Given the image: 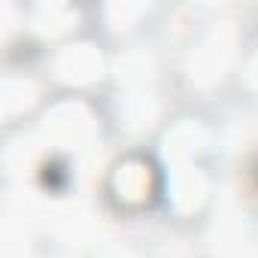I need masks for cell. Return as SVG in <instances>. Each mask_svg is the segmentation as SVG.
<instances>
[{
  "instance_id": "1",
  "label": "cell",
  "mask_w": 258,
  "mask_h": 258,
  "mask_svg": "<svg viewBox=\"0 0 258 258\" xmlns=\"http://www.w3.org/2000/svg\"><path fill=\"white\" fill-rule=\"evenodd\" d=\"M161 188H164L161 170L143 152H127V155H121L112 164L109 176H106L109 201L118 210H127V213H137V210L152 207L161 198Z\"/></svg>"
},
{
  "instance_id": "2",
  "label": "cell",
  "mask_w": 258,
  "mask_h": 258,
  "mask_svg": "<svg viewBox=\"0 0 258 258\" xmlns=\"http://www.w3.org/2000/svg\"><path fill=\"white\" fill-rule=\"evenodd\" d=\"M46 76L61 82L64 88H88L106 76V58L94 43L70 40L61 46H52V55L46 61Z\"/></svg>"
},
{
  "instance_id": "3",
  "label": "cell",
  "mask_w": 258,
  "mask_h": 258,
  "mask_svg": "<svg viewBox=\"0 0 258 258\" xmlns=\"http://www.w3.org/2000/svg\"><path fill=\"white\" fill-rule=\"evenodd\" d=\"M52 16H64V22H70V19L76 16V10H70V7H37V10H34V19H31V28H34V31H40V28H43V22H46V19H52ZM70 40H76V37H70L64 28H52V43H55V46L70 43Z\"/></svg>"
}]
</instances>
